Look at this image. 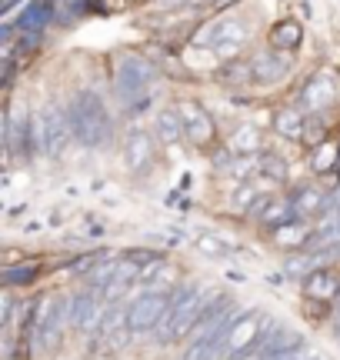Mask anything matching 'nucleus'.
<instances>
[{
	"label": "nucleus",
	"mask_w": 340,
	"mask_h": 360,
	"mask_svg": "<svg viewBox=\"0 0 340 360\" xmlns=\"http://www.w3.org/2000/svg\"><path fill=\"white\" fill-rule=\"evenodd\" d=\"M214 77L221 80L223 87H234V90H244V87H254V64L250 57H234V60H223V67H217Z\"/></svg>",
	"instance_id": "dca6fc26"
},
{
	"label": "nucleus",
	"mask_w": 340,
	"mask_h": 360,
	"mask_svg": "<svg viewBox=\"0 0 340 360\" xmlns=\"http://www.w3.org/2000/svg\"><path fill=\"white\" fill-rule=\"evenodd\" d=\"M334 307H337V310H340V294H337V300H334Z\"/></svg>",
	"instance_id": "7c9ffc66"
},
{
	"label": "nucleus",
	"mask_w": 340,
	"mask_h": 360,
	"mask_svg": "<svg viewBox=\"0 0 340 360\" xmlns=\"http://www.w3.org/2000/svg\"><path fill=\"white\" fill-rule=\"evenodd\" d=\"M334 337L340 340V310H337V317H334Z\"/></svg>",
	"instance_id": "c85d7f7f"
},
{
	"label": "nucleus",
	"mask_w": 340,
	"mask_h": 360,
	"mask_svg": "<svg viewBox=\"0 0 340 360\" xmlns=\"http://www.w3.org/2000/svg\"><path fill=\"white\" fill-rule=\"evenodd\" d=\"M4 147H7V157H34L37 150V130H34V117H20L11 114L7 124H4Z\"/></svg>",
	"instance_id": "9d476101"
},
{
	"label": "nucleus",
	"mask_w": 340,
	"mask_h": 360,
	"mask_svg": "<svg viewBox=\"0 0 340 360\" xmlns=\"http://www.w3.org/2000/svg\"><path fill=\"white\" fill-rule=\"evenodd\" d=\"M154 154H157V141L150 134H144V130H133L131 137L124 141V160H127L131 174H147L154 167Z\"/></svg>",
	"instance_id": "4468645a"
},
{
	"label": "nucleus",
	"mask_w": 340,
	"mask_h": 360,
	"mask_svg": "<svg viewBox=\"0 0 340 360\" xmlns=\"http://www.w3.org/2000/svg\"><path fill=\"white\" fill-rule=\"evenodd\" d=\"M154 130H157V141L174 147V143L183 141V117L181 107H164L157 110V120H154Z\"/></svg>",
	"instance_id": "6ab92c4d"
},
{
	"label": "nucleus",
	"mask_w": 340,
	"mask_h": 360,
	"mask_svg": "<svg viewBox=\"0 0 340 360\" xmlns=\"http://www.w3.org/2000/svg\"><path fill=\"white\" fill-rule=\"evenodd\" d=\"M154 77H157V70H154V64H147L144 57H124V60L117 64V77H114L117 97L127 103V107L144 103Z\"/></svg>",
	"instance_id": "39448f33"
},
{
	"label": "nucleus",
	"mask_w": 340,
	"mask_h": 360,
	"mask_svg": "<svg viewBox=\"0 0 340 360\" xmlns=\"http://www.w3.org/2000/svg\"><path fill=\"white\" fill-rule=\"evenodd\" d=\"M34 130H37V143L44 154L60 157L67 150V143L74 141V130H70V117L60 107H47L34 117Z\"/></svg>",
	"instance_id": "0eeeda50"
},
{
	"label": "nucleus",
	"mask_w": 340,
	"mask_h": 360,
	"mask_svg": "<svg viewBox=\"0 0 340 360\" xmlns=\"http://www.w3.org/2000/svg\"><path fill=\"white\" fill-rule=\"evenodd\" d=\"M227 147L234 150L237 157H254L263 150V134L261 127H254V124H244L240 130H234V137L227 141Z\"/></svg>",
	"instance_id": "5701e85b"
},
{
	"label": "nucleus",
	"mask_w": 340,
	"mask_h": 360,
	"mask_svg": "<svg viewBox=\"0 0 340 360\" xmlns=\"http://www.w3.org/2000/svg\"><path fill=\"white\" fill-rule=\"evenodd\" d=\"M261 360H263V357H261Z\"/></svg>",
	"instance_id": "72a5a7b5"
},
{
	"label": "nucleus",
	"mask_w": 340,
	"mask_h": 360,
	"mask_svg": "<svg viewBox=\"0 0 340 360\" xmlns=\"http://www.w3.org/2000/svg\"><path fill=\"white\" fill-rule=\"evenodd\" d=\"M270 237H274V240H277L280 247L307 250L310 237H314V227H307L303 220H290V224H284V227H274V231H270Z\"/></svg>",
	"instance_id": "4be33fe9"
},
{
	"label": "nucleus",
	"mask_w": 340,
	"mask_h": 360,
	"mask_svg": "<svg viewBox=\"0 0 340 360\" xmlns=\"http://www.w3.org/2000/svg\"><path fill=\"white\" fill-rule=\"evenodd\" d=\"M274 130L284 141H303L307 137V114L294 110V107H280L274 114Z\"/></svg>",
	"instance_id": "aec40b11"
},
{
	"label": "nucleus",
	"mask_w": 340,
	"mask_h": 360,
	"mask_svg": "<svg viewBox=\"0 0 340 360\" xmlns=\"http://www.w3.org/2000/svg\"><path fill=\"white\" fill-rule=\"evenodd\" d=\"M267 44H270L274 51L294 53L303 44V27L297 24L294 17H287V20H277V24L270 27V37H267Z\"/></svg>",
	"instance_id": "f3484780"
},
{
	"label": "nucleus",
	"mask_w": 340,
	"mask_h": 360,
	"mask_svg": "<svg viewBox=\"0 0 340 360\" xmlns=\"http://www.w3.org/2000/svg\"><path fill=\"white\" fill-rule=\"evenodd\" d=\"M67 117H70L74 141L84 143V147L100 150V147L114 141V117L107 114V103L93 90H80L67 107Z\"/></svg>",
	"instance_id": "f257e3e1"
},
{
	"label": "nucleus",
	"mask_w": 340,
	"mask_h": 360,
	"mask_svg": "<svg viewBox=\"0 0 340 360\" xmlns=\"http://www.w3.org/2000/svg\"><path fill=\"white\" fill-rule=\"evenodd\" d=\"M337 207H340V204H337Z\"/></svg>",
	"instance_id": "473e14b6"
},
{
	"label": "nucleus",
	"mask_w": 340,
	"mask_h": 360,
	"mask_svg": "<svg viewBox=\"0 0 340 360\" xmlns=\"http://www.w3.org/2000/svg\"><path fill=\"white\" fill-rule=\"evenodd\" d=\"M7 360H13V357H7Z\"/></svg>",
	"instance_id": "2f4dec72"
},
{
	"label": "nucleus",
	"mask_w": 340,
	"mask_h": 360,
	"mask_svg": "<svg viewBox=\"0 0 340 360\" xmlns=\"http://www.w3.org/2000/svg\"><path fill=\"white\" fill-rule=\"evenodd\" d=\"M290 200H294V210H297V217L301 220H310V217H324L330 210H337L334 204V197L327 191H320L314 184H303L297 191L290 193Z\"/></svg>",
	"instance_id": "ddd939ff"
},
{
	"label": "nucleus",
	"mask_w": 340,
	"mask_h": 360,
	"mask_svg": "<svg viewBox=\"0 0 340 360\" xmlns=\"http://www.w3.org/2000/svg\"><path fill=\"white\" fill-rule=\"evenodd\" d=\"M210 300V294L197 283H181L177 290H170V304H167V317L157 327V340L160 344H177L183 337H190L197 317L204 304Z\"/></svg>",
	"instance_id": "f03ea898"
},
{
	"label": "nucleus",
	"mask_w": 340,
	"mask_h": 360,
	"mask_svg": "<svg viewBox=\"0 0 340 360\" xmlns=\"http://www.w3.org/2000/svg\"><path fill=\"white\" fill-rule=\"evenodd\" d=\"M250 64H254V80L270 87V84H280V80L287 77L294 60H290V53H284V51L263 47V51H257L250 57Z\"/></svg>",
	"instance_id": "f8f14e48"
},
{
	"label": "nucleus",
	"mask_w": 340,
	"mask_h": 360,
	"mask_svg": "<svg viewBox=\"0 0 340 360\" xmlns=\"http://www.w3.org/2000/svg\"><path fill=\"white\" fill-rule=\"evenodd\" d=\"M197 244H200V250H204V254H214V257H223V254H227V247H223L217 237H200Z\"/></svg>",
	"instance_id": "cd10ccee"
},
{
	"label": "nucleus",
	"mask_w": 340,
	"mask_h": 360,
	"mask_svg": "<svg viewBox=\"0 0 340 360\" xmlns=\"http://www.w3.org/2000/svg\"><path fill=\"white\" fill-rule=\"evenodd\" d=\"M261 174L267 180H274V184H287L290 180V170H287V160L284 157H277V154H261Z\"/></svg>",
	"instance_id": "393cba45"
},
{
	"label": "nucleus",
	"mask_w": 340,
	"mask_h": 360,
	"mask_svg": "<svg viewBox=\"0 0 340 360\" xmlns=\"http://www.w3.org/2000/svg\"><path fill=\"white\" fill-rule=\"evenodd\" d=\"M177 107H181V117H183V141L194 143V147L217 143V124H214V117L207 114L204 103L183 101V103H177Z\"/></svg>",
	"instance_id": "1a4fd4ad"
},
{
	"label": "nucleus",
	"mask_w": 340,
	"mask_h": 360,
	"mask_svg": "<svg viewBox=\"0 0 340 360\" xmlns=\"http://www.w3.org/2000/svg\"><path fill=\"white\" fill-rule=\"evenodd\" d=\"M167 304H170V294H167V290H144L140 297H133L131 314H127L131 334L140 337V334L157 330L160 323H164V317H167Z\"/></svg>",
	"instance_id": "6e6552de"
},
{
	"label": "nucleus",
	"mask_w": 340,
	"mask_h": 360,
	"mask_svg": "<svg viewBox=\"0 0 340 360\" xmlns=\"http://www.w3.org/2000/svg\"><path fill=\"white\" fill-rule=\"evenodd\" d=\"M37 347L44 354H53L64 340V330L70 327V297H40L37 300Z\"/></svg>",
	"instance_id": "7ed1b4c3"
},
{
	"label": "nucleus",
	"mask_w": 340,
	"mask_h": 360,
	"mask_svg": "<svg viewBox=\"0 0 340 360\" xmlns=\"http://www.w3.org/2000/svg\"><path fill=\"white\" fill-rule=\"evenodd\" d=\"M334 101H337V87L330 84V77H314L307 87L301 90V103H303V107H310L314 114L327 110Z\"/></svg>",
	"instance_id": "a211bd4d"
},
{
	"label": "nucleus",
	"mask_w": 340,
	"mask_h": 360,
	"mask_svg": "<svg viewBox=\"0 0 340 360\" xmlns=\"http://www.w3.org/2000/svg\"><path fill=\"white\" fill-rule=\"evenodd\" d=\"M107 300H110V297H107L104 290H93V287L70 294V327L84 337H97V330H100V323H104V317H107V310H110Z\"/></svg>",
	"instance_id": "423d86ee"
},
{
	"label": "nucleus",
	"mask_w": 340,
	"mask_h": 360,
	"mask_svg": "<svg viewBox=\"0 0 340 360\" xmlns=\"http://www.w3.org/2000/svg\"><path fill=\"white\" fill-rule=\"evenodd\" d=\"M301 360H324V357H317V354H307V357H301Z\"/></svg>",
	"instance_id": "c756f323"
},
{
	"label": "nucleus",
	"mask_w": 340,
	"mask_h": 360,
	"mask_svg": "<svg viewBox=\"0 0 340 360\" xmlns=\"http://www.w3.org/2000/svg\"><path fill=\"white\" fill-rule=\"evenodd\" d=\"M297 347H303V337L297 334V330H290V327H277V323L261 340L263 357H267V354H280V350H297Z\"/></svg>",
	"instance_id": "412c9836"
},
{
	"label": "nucleus",
	"mask_w": 340,
	"mask_h": 360,
	"mask_svg": "<svg viewBox=\"0 0 340 360\" xmlns=\"http://www.w3.org/2000/svg\"><path fill=\"white\" fill-rule=\"evenodd\" d=\"M40 277V264H20V267L4 270V287H27Z\"/></svg>",
	"instance_id": "a878e982"
},
{
	"label": "nucleus",
	"mask_w": 340,
	"mask_h": 360,
	"mask_svg": "<svg viewBox=\"0 0 340 360\" xmlns=\"http://www.w3.org/2000/svg\"><path fill=\"white\" fill-rule=\"evenodd\" d=\"M310 167H314L317 174H327V170L340 167V143L337 141L320 143V147L314 150V157H310Z\"/></svg>",
	"instance_id": "b1692460"
},
{
	"label": "nucleus",
	"mask_w": 340,
	"mask_h": 360,
	"mask_svg": "<svg viewBox=\"0 0 340 360\" xmlns=\"http://www.w3.org/2000/svg\"><path fill=\"white\" fill-rule=\"evenodd\" d=\"M194 44L214 51L217 57H223V60H234L237 53H240V47L247 44V24H240L237 17H221V20H214V24L204 27L194 37Z\"/></svg>",
	"instance_id": "20e7f679"
},
{
	"label": "nucleus",
	"mask_w": 340,
	"mask_h": 360,
	"mask_svg": "<svg viewBox=\"0 0 340 360\" xmlns=\"http://www.w3.org/2000/svg\"><path fill=\"white\" fill-rule=\"evenodd\" d=\"M254 200H257V191L244 184V187H237V191H234V197H230V207H234V210H240V214H250Z\"/></svg>",
	"instance_id": "bb28decb"
},
{
	"label": "nucleus",
	"mask_w": 340,
	"mask_h": 360,
	"mask_svg": "<svg viewBox=\"0 0 340 360\" xmlns=\"http://www.w3.org/2000/svg\"><path fill=\"white\" fill-rule=\"evenodd\" d=\"M250 217H257L267 231L284 227L290 220H301L297 210H294V200L290 197H277V193H257V200L250 207Z\"/></svg>",
	"instance_id": "9b49d317"
},
{
	"label": "nucleus",
	"mask_w": 340,
	"mask_h": 360,
	"mask_svg": "<svg viewBox=\"0 0 340 360\" xmlns=\"http://www.w3.org/2000/svg\"><path fill=\"white\" fill-rule=\"evenodd\" d=\"M303 294L310 297V300H327V304H334L340 294V277L327 267L310 270V274H303Z\"/></svg>",
	"instance_id": "2eb2a0df"
}]
</instances>
